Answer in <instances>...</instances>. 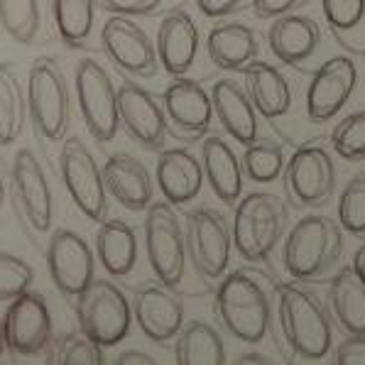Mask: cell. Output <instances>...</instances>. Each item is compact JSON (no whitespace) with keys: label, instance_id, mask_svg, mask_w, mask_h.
<instances>
[{"label":"cell","instance_id":"obj_1","mask_svg":"<svg viewBox=\"0 0 365 365\" xmlns=\"http://www.w3.org/2000/svg\"><path fill=\"white\" fill-rule=\"evenodd\" d=\"M274 302L279 336L289 356L309 363L324 361L331 351L334 327L319 297L297 282H279L274 284Z\"/></svg>","mask_w":365,"mask_h":365},{"label":"cell","instance_id":"obj_2","mask_svg":"<svg viewBox=\"0 0 365 365\" xmlns=\"http://www.w3.org/2000/svg\"><path fill=\"white\" fill-rule=\"evenodd\" d=\"M216 314L233 339L262 344L272 322V287L255 269H233L223 274L216 289Z\"/></svg>","mask_w":365,"mask_h":365},{"label":"cell","instance_id":"obj_3","mask_svg":"<svg viewBox=\"0 0 365 365\" xmlns=\"http://www.w3.org/2000/svg\"><path fill=\"white\" fill-rule=\"evenodd\" d=\"M344 252V226L324 213L304 216L284 240L282 262L292 279L314 282L329 274Z\"/></svg>","mask_w":365,"mask_h":365},{"label":"cell","instance_id":"obj_4","mask_svg":"<svg viewBox=\"0 0 365 365\" xmlns=\"http://www.w3.org/2000/svg\"><path fill=\"white\" fill-rule=\"evenodd\" d=\"M233 245L245 262H265L287 228V206L267 192H252L235 204Z\"/></svg>","mask_w":365,"mask_h":365},{"label":"cell","instance_id":"obj_5","mask_svg":"<svg viewBox=\"0 0 365 365\" xmlns=\"http://www.w3.org/2000/svg\"><path fill=\"white\" fill-rule=\"evenodd\" d=\"M27 110L35 130L49 143L64 140L71 120L69 86L59 61L37 57L27 71Z\"/></svg>","mask_w":365,"mask_h":365},{"label":"cell","instance_id":"obj_6","mask_svg":"<svg viewBox=\"0 0 365 365\" xmlns=\"http://www.w3.org/2000/svg\"><path fill=\"white\" fill-rule=\"evenodd\" d=\"M133 304L123 289L108 279H93L91 287L76 299L78 329L98 346H118L133 327Z\"/></svg>","mask_w":365,"mask_h":365},{"label":"cell","instance_id":"obj_7","mask_svg":"<svg viewBox=\"0 0 365 365\" xmlns=\"http://www.w3.org/2000/svg\"><path fill=\"white\" fill-rule=\"evenodd\" d=\"M145 248H148V260L157 282L170 289L177 287L184 279L189 257L187 233L182 231V223L167 199L150 204L145 216Z\"/></svg>","mask_w":365,"mask_h":365},{"label":"cell","instance_id":"obj_8","mask_svg":"<svg viewBox=\"0 0 365 365\" xmlns=\"http://www.w3.org/2000/svg\"><path fill=\"white\" fill-rule=\"evenodd\" d=\"M187 252L196 272L206 282H218L228 272L233 252V228L216 209H194L187 213Z\"/></svg>","mask_w":365,"mask_h":365},{"label":"cell","instance_id":"obj_9","mask_svg":"<svg viewBox=\"0 0 365 365\" xmlns=\"http://www.w3.org/2000/svg\"><path fill=\"white\" fill-rule=\"evenodd\" d=\"M284 192L294 209L327 206L336 192V165L322 145L297 148L282 172Z\"/></svg>","mask_w":365,"mask_h":365},{"label":"cell","instance_id":"obj_10","mask_svg":"<svg viewBox=\"0 0 365 365\" xmlns=\"http://www.w3.org/2000/svg\"><path fill=\"white\" fill-rule=\"evenodd\" d=\"M59 172L76 209L93 223L108 216V189L103 182V170L96 165L91 150L81 138H66L59 150Z\"/></svg>","mask_w":365,"mask_h":365},{"label":"cell","instance_id":"obj_11","mask_svg":"<svg viewBox=\"0 0 365 365\" xmlns=\"http://www.w3.org/2000/svg\"><path fill=\"white\" fill-rule=\"evenodd\" d=\"M76 98L91 138L101 145L110 143L120 128L118 88L96 59L86 57L76 64Z\"/></svg>","mask_w":365,"mask_h":365},{"label":"cell","instance_id":"obj_12","mask_svg":"<svg viewBox=\"0 0 365 365\" xmlns=\"http://www.w3.org/2000/svg\"><path fill=\"white\" fill-rule=\"evenodd\" d=\"M170 133L182 143H196L211 128L213 101L211 93L199 81L187 76H174V81L165 88L162 96Z\"/></svg>","mask_w":365,"mask_h":365},{"label":"cell","instance_id":"obj_13","mask_svg":"<svg viewBox=\"0 0 365 365\" xmlns=\"http://www.w3.org/2000/svg\"><path fill=\"white\" fill-rule=\"evenodd\" d=\"M47 267L52 282L66 299H78L93 282V252L78 233L57 228L47 243Z\"/></svg>","mask_w":365,"mask_h":365},{"label":"cell","instance_id":"obj_14","mask_svg":"<svg viewBox=\"0 0 365 365\" xmlns=\"http://www.w3.org/2000/svg\"><path fill=\"white\" fill-rule=\"evenodd\" d=\"M101 44L108 59L120 71L138 78H150L157 74V47L150 42L148 32L125 15H110L101 27Z\"/></svg>","mask_w":365,"mask_h":365},{"label":"cell","instance_id":"obj_15","mask_svg":"<svg viewBox=\"0 0 365 365\" xmlns=\"http://www.w3.org/2000/svg\"><path fill=\"white\" fill-rule=\"evenodd\" d=\"M13 182V199L20 218L37 233H47L52 228V189H49L47 174L39 165L37 155L32 150H18L10 170Z\"/></svg>","mask_w":365,"mask_h":365},{"label":"cell","instance_id":"obj_16","mask_svg":"<svg viewBox=\"0 0 365 365\" xmlns=\"http://www.w3.org/2000/svg\"><path fill=\"white\" fill-rule=\"evenodd\" d=\"M3 327L5 344L15 356H37L52 341V314L47 302L30 289L10 299Z\"/></svg>","mask_w":365,"mask_h":365},{"label":"cell","instance_id":"obj_17","mask_svg":"<svg viewBox=\"0 0 365 365\" xmlns=\"http://www.w3.org/2000/svg\"><path fill=\"white\" fill-rule=\"evenodd\" d=\"M118 113H120V125L140 148L153 153L165 148L170 123L165 106L157 103L148 88L138 86L135 81H123L118 86Z\"/></svg>","mask_w":365,"mask_h":365},{"label":"cell","instance_id":"obj_18","mask_svg":"<svg viewBox=\"0 0 365 365\" xmlns=\"http://www.w3.org/2000/svg\"><path fill=\"white\" fill-rule=\"evenodd\" d=\"M358 83V69L353 59L331 57L312 76L307 88V115L314 123H329L353 96Z\"/></svg>","mask_w":365,"mask_h":365},{"label":"cell","instance_id":"obj_19","mask_svg":"<svg viewBox=\"0 0 365 365\" xmlns=\"http://www.w3.org/2000/svg\"><path fill=\"white\" fill-rule=\"evenodd\" d=\"M133 314L140 331L153 344H167L177 339L184 327V307L165 284H148L135 292Z\"/></svg>","mask_w":365,"mask_h":365},{"label":"cell","instance_id":"obj_20","mask_svg":"<svg viewBox=\"0 0 365 365\" xmlns=\"http://www.w3.org/2000/svg\"><path fill=\"white\" fill-rule=\"evenodd\" d=\"M199 54V27L192 15L174 8L157 27V57L170 76H184Z\"/></svg>","mask_w":365,"mask_h":365},{"label":"cell","instance_id":"obj_21","mask_svg":"<svg viewBox=\"0 0 365 365\" xmlns=\"http://www.w3.org/2000/svg\"><path fill=\"white\" fill-rule=\"evenodd\" d=\"M103 182L108 194L128 211H148L153 204V177L148 167L133 155H110L103 165Z\"/></svg>","mask_w":365,"mask_h":365},{"label":"cell","instance_id":"obj_22","mask_svg":"<svg viewBox=\"0 0 365 365\" xmlns=\"http://www.w3.org/2000/svg\"><path fill=\"white\" fill-rule=\"evenodd\" d=\"M204 165L187 148L160 150L157 157V187L172 206L194 201L204 184Z\"/></svg>","mask_w":365,"mask_h":365},{"label":"cell","instance_id":"obj_23","mask_svg":"<svg viewBox=\"0 0 365 365\" xmlns=\"http://www.w3.org/2000/svg\"><path fill=\"white\" fill-rule=\"evenodd\" d=\"M213 113L238 145H252L257 140V110L245 91V86L233 78H221L211 88Z\"/></svg>","mask_w":365,"mask_h":365},{"label":"cell","instance_id":"obj_24","mask_svg":"<svg viewBox=\"0 0 365 365\" xmlns=\"http://www.w3.org/2000/svg\"><path fill=\"white\" fill-rule=\"evenodd\" d=\"M269 49L282 64L299 66L307 59L314 57L322 42V30H319L317 20L309 15L287 13L282 18H274L272 27L267 35Z\"/></svg>","mask_w":365,"mask_h":365},{"label":"cell","instance_id":"obj_25","mask_svg":"<svg viewBox=\"0 0 365 365\" xmlns=\"http://www.w3.org/2000/svg\"><path fill=\"white\" fill-rule=\"evenodd\" d=\"M201 165H204V174L209 179L211 192L218 196L226 206H233L240 201L243 194V162L235 157L233 148L218 135H209L204 138L201 145Z\"/></svg>","mask_w":365,"mask_h":365},{"label":"cell","instance_id":"obj_26","mask_svg":"<svg viewBox=\"0 0 365 365\" xmlns=\"http://www.w3.org/2000/svg\"><path fill=\"white\" fill-rule=\"evenodd\" d=\"M243 81L255 110L267 120H277L292 108V88L277 66L260 59L250 61L243 69Z\"/></svg>","mask_w":365,"mask_h":365},{"label":"cell","instance_id":"obj_27","mask_svg":"<svg viewBox=\"0 0 365 365\" xmlns=\"http://www.w3.org/2000/svg\"><path fill=\"white\" fill-rule=\"evenodd\" d=\"M206 52L216 69L243 71L260 54V42L252 27L240 22H223L206 37Z\"/></svg>","mask_w":365,"mask_h":365},{"label":"cell","instance_id":"obj_28","mask_svg":"<svg viewBox=\"0 0 365 365\" xmlns=\"http://www.w3.org/2000/svg\"><path fill=\"white\" fill-rule=\"evenodd\" d=\"M329 307L346 336L365 334V282L358 277L353 265L331 277Z\"/></svg>","mask_w":365,"mask_h":365},{"label":"cell","instance_id":"obj_29","mask_svg":"<svg viewBox=\"0 0 365 365\" xmlns=\"http://www.w3.org/2000/svg\"><path fill=\"white\" fill-rule=\"evenodd\" d=\"M96 255L106 272L113 277H128L138 262V238L120 218L101 221L96 233Z\"/></svg>","mask_w":365,"mask_h":365},{"label":"cell","instance_id":"obj_30","mask_svg":"<svg viewBox=\"0 0 365 365\" xmlns=\"http://www.w3.org/2000/svg\"><path fill=\"white\" fill-rule=\"evenodd\" d=\"M174 361L179 365H221L226 363V346L211 324L194 319L177 334Z\"/></svg>","mask_w":365,"mask_h":365},{"label":"cell","instance_id":"obj_31","mask_svg":"<svg viewBox=\"0 0 365 365\" xmlns=\"http://www.w3.org/2000/svg\"><path fill=\"white\" fill-rule=\"evenodd\" d=\"M27 93L10 64H0V148H8L20 138L25 125Z\"/></svg>","mask_w":365,"mask_h":365},{"label":"cell","instance_id":"obj_32","mask_svg":"<svg viewBox=\"0 0 365 365\" xmlns=\"http://www.w3.org/2000/svg\"><path fill=\"white\" fill-rule=\"evenodd\" d=\"M96 0H52L54 25L61 42L71 49H81L93 32Z\"/></svg>","mask_w":365,"mask_h":365},{"label":"cell","instance_id":"obj_33","mask_svg":"<svg viewBox=\"0 0 365 365\" xmlns=\"http://www.w3.org/2000/svg\"><path fill=\"white\" fill-rule=\"evenodd\" d=\"M47 363L59 365H98L103 363V346L88 339L83 331L78 334H59L52 336L49 346L44 348Z\"/></svg>","mask_w":365,"mask_h":365},{"label":"cell","instance_id":"obj_34","mask_svg":"<svg viewBox=\"0 0 365 365\" xmlns=\"http://www.w3.org/2000/svg\"><path fill=\"white\" fill-rule=\"evenodd\" d=\"M39 25H42L39 0H0V27L15 42H35Z\"/></svg>","mask_w":365,"mask_h":365},{"label":"cell","instance_id":"obj_35","mask_svg":"<svg viewBox=\"0 0 365 365\" xmlns=\"http://www.w3.org/2000/svg\"><path fill=\"white\" fill-rule=\"evenodd\" d=\"M284 150L282 145L260 140L245 148L243 153V172L255 184H272L284 172Z\"/></svg>","mask_w":365,"mask_h":365},{"label":"cell","instance_id":"obj_36","mask_svg":"<svg viewBox=\"0 0 365 365\" xmlns=\"http://www.w3.org/2000/svg\"><path fill=\"white\" fill-rule=\"evenodd\" d=\"M339 223L346 233L365 235V172L348 179L339 199Z\"/></svg>","mask_w":365,"mask_h":365},{"label":"cell","instance_id":"obj_37","mask_svg":"<svg viewBox=\"0 0 365 365\" xmlns=\"http://www.w3.org/2000/svg\"><path fill=\"white\" fill-rule=\"evenodd\" d=\"M331 148L348 162L365 160V110L346 115L331 133Z\"/></svg>","mask_w":365,"mask_h":365},{"label":"cell","instance_id":"obj_38","mask_svg":"<svg viewBox=\"0 0 365 365\" xmlns=\"http://www.w3.org/2000/svg\"><path fill=\"white\" fill-rule=\"evenodd\" d=\"M35 282V269L22 257L0 252V302H8L27 292Z\"/></svg>","mask_w":365,"mask_h":365},{"label":"cell","instance_id":"obj_39","mask_svg":"<svg viewBox=\"0 0 365 365\" xmlns=\"http://www.w3.org/2000/svg\"><path fill=\"white\" fill-rule=\"evenodd\" d=\"M322 8L336 32H351L365 20V0H322Z\"/></svg>","mask_w":365,"mask_h":365},{"label":"cell","instance_id":"obj_40","mask_svg":"<svg viewBox=\"0 0 365 365\" xmlns=\"http://www.w3.org/2000/svg\"><path fill=\"white\" fill-rule=\"evenodd\" d=\"M165 0H96V5L103 13L125 15V18H143L153 15Z\"/></svg>","mask_w":365,"mask_h":365},{"label":"cell","instance_id":"obj_41","mask_svg":"<svg viewBox=\"0 0 365 365\" xmlns=\"http://www.w3.org/2000/svg\"><path fill=\"white\" fill-rule=\"evenodd\" d=\"M334 363L339 365H365V334L348 336V339L336 348Z\"/></svg>","mask_w":365,"mask_h":365},{"label":"cell","instance_id":"obj_42","mask_svg":"<svg viewBox=\"0 0 365 365\" xmlns=\"http://www.w3.org/2000/svg\"><path fill=\"white\" fill-rule=\"evenodd\" d=\"M307 0H252V13L260 20H274L287 13H294Z\"/></svg>","mask_w":365,"mask_h":365},{"label":"cell","instance_id":"obj_43","mask_svg":"<svg viewBox=\"0 0 365 365\" xmlns=\"http://www.w3.org/2000/svg\"><path fill=\"white\" fill-rule=\"evenodd\" d=\"M245 5V0H196V8L206 18H226V15L238 13Z\"/></svg>","mask_w":365,"mask_h":365},{"label":"cell","instance_id":"obj_44","mask_svg":"<svg viewBox=\"0 0 365 365\" xmlns=\"http://www.w3.org/2000/svg\"><path fill=\"white\" fill-rule=\"evenodd\" d=\"M113 363H118V365H133V363L150 365V363H155V361H153V356H148V353H143V351H123Z\"/></svg>","mask_w":365,"mask_h":365},{"label":"cell","instance_id":"obj_45","mask_svg":"<svg viewBox=\"0 0 365 365\" xmlns=\"http://www.w3.org/2000/svg\"><path fill=\"white\" fill-rule=\"evenodd\" d=\"M351 265H353V269L358 272V277H361L363 282H365V243L356 250V255H353V262H351Z\"/></svg>","mask_w":365,"mask_h":365},{"label":"cell","instance_id":"obj_46","mask_svg":"<svg viewBox=\"0 0 365 365\" xmlns=\"http://www.w3.org/2000/svg\"><path fill=\"white\" fill-rule=\"evenodd\" d=\"M238 363H269V358L262 356V353H245V356L238 358Z\"/></svg>","mask_w":365,"mask_h":365},{"label":"cell","instance_id":"obj_47","mask_svg":"<svg viewBox=\"0 0 365 365\" xmlns=\"http://www.w3.org/2000/svg\"><path fill=\"white\" fill-rule=\"evenodd\" d=\"M5 346H8L5 344V327H3V322H0V356L5 353Z\"/></svg>","mask_w":365,"mask_h":365},{"label":"cell","instance_id":"obj_48","mask_svg":"<svg viewBox=\"0 0 365 365\" xmlns=\"http://www.w3.org/2000/svg\"><path fill=\"white\" fill-rule=\"evenodd\" d=\"M3 199H5V182H3V177H0V206H3Z\"/></svg>","mask_w":365,"mask_h":365}]
</instances>
